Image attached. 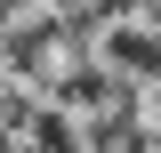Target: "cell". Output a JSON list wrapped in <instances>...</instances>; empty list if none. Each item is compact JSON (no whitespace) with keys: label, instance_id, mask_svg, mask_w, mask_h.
<instances>
[{"label":"cell","instance_id":"cell-1","mask_svg":"<svg viewBox=\"0 0 161 153\" xmlns=\"http://www.w3.org/2000/svg\"><path fill=\"white\" fill-rule=\"evenodd\" d=\"M105 65H121L137 81H161V32L153 24H113L105 32Z\"/></svg>","mask_w":161,"mask_h":153},{"label":"cell","instance_id":"cell-2","mask_svg":"<svg viewBox=\"0 0 161 153\" xmlns=\"http://www.w3.org/2000/svg\"><path fill=\"white\" fill-rule=\"evenodd\" d=\"M97 8H137V0H97Z\"/></svg>","mask_w":161,"mask_h":153}]
</instances>
